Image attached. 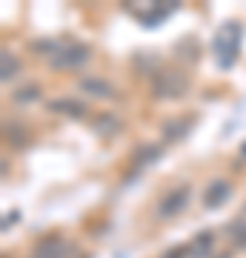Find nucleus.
Listing matches in <instances>:
<instances>
[{
    "mask_svg": "<svg viewBox=\"0 0 246 258\" xmlns=\"http://www.w3.org/2000/svg\"><path fill=\"white\" fill-rule=\"evenodd\" d=\"M240 26L237 23H223V26L218 29V35H215V40H212V46H215V57H218V63L223 66V69H229V66L235 63L237 52H240Z\"/></svg>",
    "mask_w": 246,
    "mask_h": 258,
    "instance_id": "obj_1",
    "label": "nucleus"
},
{
    "mask_svg": "<svg viewBox=\"0 0 246 258\" xmlns=\"http://www.w3.org/2000/svg\"><path fill=\"white\" fill-rule=\"evenodd\" d=\"M189 89V78L178 69H157L155 78H152V92L155 98H183Z\"/></svg>",
    "mask_w": 246,
    "mask_h": 258,
    "instance_id": "obj_2",
    "label": "nucleus"
},
{
    "mask_svg": "<svg viewBox=\"0 0 246 258\" xmlns=\"http://www.w3.org/2000/svg\"><path fill=\"white\" fill-rule=\"evenodd\" d=\"M89 60H92V49L86 46V43H60L57 55L52 57L49 63H52V69H57V72H72V69L86 66Z\"/></svg>",
    "mask_w": 246,
    "mask_h": 258,
    "instance_id": "obj_3",
    "label": "nucleus"
},
{
    "mask_svg": "<svg viewBox=\"0 0 246 258\" xmlns=\"http://www.w3.org/2000/svg\"><path fill=\"white\" fill-rule=\"evenodd\" d=\"M189 198H192V186L189 184H178L172 186L169 192L157 201V218L160 221H169V218H175V215H181L186 207H189Z\"/></svg>",
    "mask_w": 246,
    "mask_h": 258,
    "instance_id": "obj_4",
    "label": "nucleus"
},
{
    "mask_svg": "<svg viewBox=\"0 0 246 258\" xmlns=\"http://www.w3.org/2000/svg\"><path fill=\"white\" fill-rule=\"evenodd\" d=\"M69 252H72V247L60 235H46V238H40L35 244L32 258H72Z\"/></svg>",
    "mask_w": 246,
    "mask_h": 258,
    "instance_id": "obj_5",
    "label": "nucleus"
},
{
    "mask_svg": "<svg viewBox=\"0 0 246 258\" xmlns=\"http://www.w3.org/2000/svg\"><path fill=\"white\" fill-rule=\"evenodd\" d=\"M77 89H80L83 95H89V98H98V101H112V98L118 95L109 81L95 78V75H83L80 81H77Z\"/></svg>",
    "mask_w": 246,
    "mask_h": 258,
    "instance_id": "obj_6",
    "label": "nucleus"
},
{
    "mask_svg": "<svg viewBox=\"0 0 246 258\" xmlns=\"http://www.w3.org/2000/svg\"><path fill=\"white\" fill-rule=\"evenodd\" d=\"M215 244H218V232L215 230H203L186 244L189 258H212L215 255Z\"/></svg>",
    "mask_w": 246,
    "mask_h": 258,
    "instance_id": "obj_7",
    "label": "nucleus"
},
{
    "mask_svg": "<svg viewBox=\"0 0 246 258\" xmlns=\"http://www.w3.org/2000/svg\"><path fill=\"white\" fill-rule=\"evenodd\" d=\"M232 198V186H229V181H212L206 189H203V207L206 210H218V207H223V204Z\"/></svg>",
    "mask_w": 246,
    "mask_h": 258,
    "instance_id": "obj_8",
    "label": "nucleus"
},
{
    "mask_svg": "<svg viewBox=\"0 0 246 258\" xmlns=\"http://www.w3.org/2000/svg\"><path fill=\"white\" fill-rule=\"evenodd\" d=\"M52 112H60V115H69V118H83L86 115V103H80L77 98H57V101L49 103Z\"/></svg>",
    "mask_w": 246,
    "mask_h": 258,
    "instance_id": "obj_9",
    "label": "nucleus"
},
{
    "mask_svg": "<svg viewBox=\"0 0 246 258\" xmlns=\"http://www.w3.org/2000/svg\"><path fill=\"white\" fill-rule=\"evenodd\" d=\"M192 129V115H181V118L163 123V141H181Z\"/></svg>",
    "mask_w": 246,
    "mask_h": 258,
    "instance_id": "obj_10",
    "label": "nucleus"
},
{
    "mask_svg": "<svg viewBox=\"0 0 246 258\" xmlns=\"http://www.w3.org/2000/svg\"><path fill=\"white\" fill-rule=\"evenodd\" d=\"M226 235H229V241H232V247L246 249V212H240L237 218H232V221H229Z\"/></svg>",
    "mask_w": 246,
    "mask_h": 258,
    "instance_id": "obj_11",
    "label": "nucleus"
},
{
    "mask_svg": "<svg viewBox=\"0 0 246 258\" xmlns=\"http://www.w3.org/2000/svg\"><path fill=\"white\" fill-rule=\"evenodd\" d=\"M0 66H3V72H0L3 83H9L12 78H18V72H20V60H18L15 55H12L9 49H3V52H0Z\"/></svg>",
    "mask_w": 246,
    "mask_h": 258,
    "instance_id": "obj_12",
    "label": "nucleus"
},
{
    "mask_svg": "<svg viewBox=\"0 0 246 258\" xmlns=\"http://www.w3.org/2000/svg\"><path fill=\"white\" fill-rule=\"evenodd\" d=\"M160 152H163V147H160V144H152V147H143V149H140V152L135 155V161H132V164H135V169H143V166H152V164L157 161V158H160Z\"/></svg>",
    "mask_w": 246,
    "mask_h": 258,
    "instance_id": "obj_13",
    "label": "nucleus"
},
{
    "mask_svg": "<svg viewBox=\"0 0 246 258\" xmlns=\"http://www.w3.org/2000/svg\"><path fill=\"white\" fill-rule=\"evenodd\" d=\"M37 98H40V86L37 83H26V86H20V89H15V95H12V101L15 103H35Z\"/></svg>",
    "mask_w": 246,
    "mask_h": 258,
    "instance_id": "obj_14",
    "label": "nucleus"
},
{
    "mask_svg": "<svg viewBox=\"0 0 246 258\" xmlns=\"http://www.w3.org/2000/svg\"><path fill=\"white\" fill-rule=\"evenodd\" d=\"M6 138H9V144L15 141V147H26V141H29V129L26 126H20V123H6Z\"/></svg>",
    "mask_w": 246,
    "mask_h": 258,
    "instance_id": "obj_15",
    "label": "nucleus"
},
{
    "mask_svg": "<svg viewBox=\"0 0 246 258\" xmlns=\"http://www.w3.org/2000/svg\"><path fill=\"white\" fill-rule=\"evenodd\" d=\"M101 118H103V120L95 126L98 132H103V135H106V132H112V129H118V120H112L115 115H101Z\"/></svg>",
    "mask_w": 246,
    "mask_h": 258,
    "instance_id": "obj_16",
    "label": "nucleus"
},
{
    "mask_svg": "<svg viewBox=\"0 0 246 258\" xmlns=\"http://www.w3.org/2000/svg\"><path fill=\"white\" fill-rule=\"evenodd\" d=\"M163 258H189V249H186V244L183 247H172L163 252Z\"/></svg>",
    "mask_w": 246,
    "mask_h": 258,
    "instance_id": "obj_17",
    "label": "nucleus"
},
{
    "mask_svg": "<svg viewBox=\"0 0 246 258\" xmlns=\"http://www.w3.org/2000/svg\"><path fill=\"white\" fill-rule=\"evenodd\" d=\"M220 258H232V255H229V252H223V255H220Z\"/></svg>",
    "mask_w": 246,
    "mask_h": 258,
    "instance_id": "obj_18",
    "label": "nucleus"
},
{
    "mask_svg": "<svg viewBox=\"0 0 246 258\" xmlns=\"http://www.w3.org/2000/svg\"><path fill=\"white\" fill-rule=\"evenodd\" d=\"M243 155H246V147H243Z\"/></svg>",
    "mask_w": 246,
    "mask_h": 258,
    "instance_id": "obj_19",
    "label": "nucleus"
},
{
    "mask_svg": "<svg viewBox=\"0 0 246 258\" xmlns=\"http://www.w3.org/2000/svg\"><path fill=\"white\" fill-rule=\"evenodd\" d=\"M83 258H89V255H83Z\"/></svg>",
    "mask_w": 246,
    "mask_h": 258,
    "instance_id": "obj_20",
    "label": "nucleus"
},
{
    "mask_svg": "<svg viewBox=\"0 0 246 258\" xmlns=\"http://www.w3.org/2000/svg\"><path fill=\"white\" fill-rule=\"evenodd\" d=\"M243 212H246V210H243Z\"/></svg>",
    "mask_w": 246,
    "mask_h": 258,
    "instance_id": "obj_21",
    "label": "nucleus"
}]
</instances>
